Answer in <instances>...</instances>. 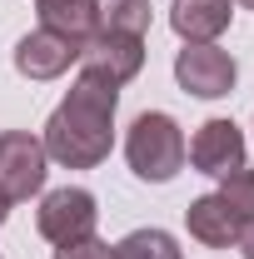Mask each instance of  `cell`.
<instances>
[{
    "label": "cell",
    "instance_id": "obj_1",
    "mask_svg": "<svg viewBox=\"0 0 254 259\" xmlns=\"http://www.w3.org/2000/svg\"><path fill=\"white\" fill-rule=\"evenodd\" d=\"M115 105L120 90L80 75L70 95L55 105V115L45 120V155L65 169H95L115 145Z\"/></svg>",
    "mask_w": 254,
    "mask_h": 259
},
{
    "label": "cell",
    "instance_id": "obj_2",
    "mask_svg": "<svg viewBox=\"0 0 254 259\" xmlns=\"http://www.w3.org/2000/svg\"><path fill=\"white\" fill-rule=\"evenodd\" d=\"M125 160L130 169L140 175V180H150V185H164V180H175L180 169H185V135L180 125L170 120V115H159V110H145L125 135Z\"/></svg>",
    "mask_w": 254,
    "mask_h": 259
},
{
    "label": "cell",
    "instance_id": "obj_3",
    "mask_svg": "<svg viewBox=\"0 0 254 259\" xmlns=\"http://www.w3.org/2000/svg\"><path fill=\"white\" fill-rule=\"evenodd\" d=\"M45 175H50L45 140H35L30 130H5L0 135V199L20 204V199L40 194L45 190Z\"/></svg>",
    "mask_w": 254,
    "mask_h": 259
},
{
    "label": "cell",
    "instance_id": "obj_4",
    "mask_svg": "<svg viewBox=\"0 0 254 259\" xmlns=\"http://www.w3.org/2000/svg\"><path fill=\"white\" fill-rule=\"evenodd\" d=\"M145 70V35H115V30H95L80 45V75L120 90Z\"/></svg>",
    "mask_w": 254,
    "mask_h": 259
},
{
    "label": "cell",
    "instance_id": "obj_5",
    "mask_svg": "<svg viewBox=\"0 0 254 259\" xmlns=\"http://www.w3.org/2000/svg\"><path fill=\"white\" fill-rule=\"evenodd\" d=\"M95 194L90 190H50L45 199H40V209H35V225H40V234L60 249V244H75V239H90L95 234Z\"/></svg>",
    "mask_w": 254,
    "mask_h": 259
},
{
    "label": "cell",
    "instance_id": "obj_6",
    "mask_svg": "<svg viewBox=\"0 0 254 259\" xmlns=\"http://www.w3.org/2000/svg\"><path fill=\"white\" fill-rule=\"evenodd\" d=\"M175 80L199 100H220L234 90V80H239V65L229 50L220 45H185L180 55H175Z\"/></svg>",
    "mask_w": 254,
    "mask_h": 259
},
{
    "label": "cell",
    "instance_id": "obj_7",
    "mask_svg": "<svg viewBox=\"0 0 254 259\" xmlns=\"http://www.w3.org/2000/svg\"><path fill=\"white\" fill-rule=\"evenodd\" d=\"M185 155H190V164L199 175L224 180V175L244 169V135H239L234 120H204V125L194 130V140H190Z\"/></svg>",
    "mask_w": 254,
    "mask_h": 259
},
{
    "label": "cell",
    "instance_id": "obj_8",
    "mask_svg": "<svg viewBox=\"0 0 254 259\" xmlns=\"http://www.w3.org/2000/svg\"><path fill=\"white\" fill-rule=\"evenodd\" d=\"M80 60V40H70L60 30H30L20 45H15V70L25 75V80H55L65 75L70 65Z\"/></svg>",
    "mask_w": 254,
    "mask_h": 259
},
{
    "label": "cell",
    "instance_id": "obj_9",
    "mask_svg": "<svg viewBox=\"0 0 254 259\" xmlns=\"http://www.w3.org/2000/svg\"><path fill=\"white\" fill-rule=\"evenodd\" d=\"M229 0H175L170 5V25L185 45H215L229 30Z\"/></svg>",
    "mask_w": 254,
    "mask_h": 259
},
{
    "label": "cell",
    "instance_id": "obj_10",
    "mask_svg": "<svg viewBox=\"0 0 254 259\" xmlns=\"http://www.w3.org/2000/svg\"><path fill=\"white\" fill-rule=\"evenodd\" d=\"M185 225H190V239L209 244V249H229V244H239V234H244V220L224 204L220 194H199L190 209H185Z\"/></svg>",
    "mask_w": 254,
    "mask_h": 259
},
{
    "label": "cell",
    "instance_id": "obj_11",
    "mask_svg": "<svg viewBox=\"0 0 254 259\" xmlns=\"http://www.w3.org/2000/svg\"><path fill=\"white\" fill-rule=\"evenodd\" d=\"M35 10L45 30H60L80 45L100 30V0H35Z\"/></svg>",
    "mask_w": 254,
    "mask_h": 259
},
{
    "label": "cell",
    "instance_id": "obj_12",
    "mask_svg": "<svg viewBox=\"0 0 254 259\" xmlns=\"http://www.w3.org/2000/svg\"><path fill=\"white\" fill-rule=\"evenodd\" d=\"M150 0H100V30L115 35H145L150 30Z\"/></svg>",
    "mask_w": 254,
    "mask_h": 259
},
{
    "label": "cell",
    "instance_id": "obj_13",
    "mask_svg": "<svg viewBox=\"0 0 254 259\" xmlns=\"http://www.w3.org/2000/svg\"><path fill=\"white\" fill-rule=\"evenodd\" d=\"M115 259H180V244L164 229H135L115 244Z\"/></svg>",
    "mask_w": 254,
    "mask_h": 259
},
{
    "label": "cell",
    "instance_id": "obj_14",
    "mask_svg": "<svg viewBox=\"0 0 254 259\" xmlns=\"http://www.w3.org/2000/svg\"><path fill=\"white\" fill-rule=\"evenodd\" d=\"M220 199L244 220V225H254V169H234V175H224V180H220Z\"/></svg>",
    "mask_w": 254,
    "mask_h": 259
},
{
    "label": "cell",
    "instance_id": "obj_15",
    "mask_svg": "<svg viewBox=\"0 0 254 259\" xmlns=\"http://www.w3.org/2000/svg\"><path fill=\"white\" fill-rule=\"evenodd\" d=\"M55 259H115V244H105V239H75V244H60Z\"/></svg>",
    "mask_w": 254,
    "mask_h": 259
},
{
    "label": "cell",
    "instance_id": "obj_16",
    "mask_svg": "<svg viewBox=\"0 0 254 259\" xmlns=\"http://www.w3.org/2000/svg\"><path fill=\"white\" fill-rule=\"evenodd\" d=\"M239 249H244V259H254V225H244V234H239Z\"/></svg>",
    "mask_w": 254,
    "mask_h": 259
},
{
    "label": "cell",
    "instance_id": "obj_17",
    "mask_svg": "<svg viewBox=\"0 0 254 259\" xmlns=\"http://www.w3.org/2000/svg\"><path fill=\"white\" fill-rule=\"evenodd\" d=\"M5 214H10V204H5V199H0V225H5Z\"/></svg>",
    "mask_w": 254,
    "mask_h": 259
},
{
    "label": "cell",
    "instance_id": "obj_18",
    "mask_svg": "<svg viewBox=\"0 0 254 259\" xmlns=\"http://www.w3.org/2000/svg\"><path fill=\"white\" fill-rule=\"evenodd\" d=\"M234 5H244V10H254V0H234Z\"/></svg>",
    "mask_w": 254,
    "mask_h": 259
}]
</instances>
